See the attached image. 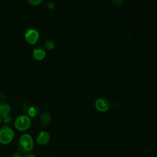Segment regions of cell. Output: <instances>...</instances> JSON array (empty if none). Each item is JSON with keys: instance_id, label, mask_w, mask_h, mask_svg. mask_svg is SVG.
<instances>
[{"instance_id": "cell-1", "label": "cell", "mask_w": 157, "mask_h": 157, "mask_svg": "<svg viewBox=\"0 0 157 157\" xmlns=\"http://www.w3.org/2000/svg\"><path fill=\"white\" fill-rule=\"evenodd\" d=\"M34 147L33 137L29 134H23L18 140V148L23 152L31 151Z\"/></svg>"}, {"instance_id": "cell-2", "label": "cell", "mask_w": 157, "mask_h": 157, "mask_svg": "<svg viewBox=\"0 0 157 157\" xmlns=\"http://www.w3.org/2000/svg\"><path fill=\"white\" fill-rule=\"evenodd\" d=\"M14 137V132L9 126H3L0 129V143L7 145L10 143Z\"/></svg>"}, {"instance_id": "cell-3", "label": "cell", "mask_w": 157, "mask_h": 157, "mask_svg": "<svg viewBox=\"0 0 157 157\" xmlns=\"http://www.w3.org/2000/svg\"><path fill=\"white\" fill-rule=\"evenodd\" d=\"M31 119L26 115H20L17 117L14 122L15 128L21 131L29 129L31 126Z\"/></svg>"}, {"instance_id": "cell-4", "label": "cell", "mask_w": 157, "mask_h": 157, "mask_svg": "<svg viewBox=\"0 0 157 157\" xmlns=\"http://www.w3.org/2000/svg\"><path fill=\"white\" fill-rule=\"evenodd\" d=\"M95 105H96V108L99 111L105 112L109 109V107L110 106V103L108 99L102 98H99L96 100Z\"/></svg>"}, {"instance_id": "cell-5", "label": "cell", "mask_w": 157, "mask_h": 157, "mask_svg": "<svg viewBox=\"0 0 157 157\" xmlns=\"http://www.w3.org/2000/svg\"><path fill=\"white\" fill-rule=\"evenodd\" d=\"M38 38L39 33L36 30L30 29L26 31L25 33V39L28 43L31 44H34L37 42Z\"/></svg>"}, {"instance_id": "cell-6", "label": "cell", "mask_w": 157, "mask_h": 157, "mask_svg": "<svg viewBox=\"0 0 157 157\" xmlns=\"http://www.w3.org/2000/svg\"><path fill=\"white\" fill-rule=\"evenodd\" d=\"M50 140V134L47 131L40 132L36 138V141L40 145H45Z\"/></svg>"}, {"instance_id": "cell-7", "label": "cell", "mask_w": 157, "mask_h": 157, "mask_svg": "<svg viewBox=\"0 0 157 157\" xmlns=\"http://www.w3.org/2000/svg\"><path fill=\"white\" fill-rule=\"evenodd\" d=\"M11 110V108L9 104L5 102H1L0 104V117L4 118L9 115Z\"/></svg>"}, {"instance_id": "cell-8", "label": "cell", "mask_w": 157, "mask_h": 157, "mask_svg": "<svg viewBox=\"0 0 157 157\" xmlns=\"http://www.w3.org/2000/svg\"><path fill=\"white\" fill-rule=\"evenodd\" d=\"M34 57L37 60L42 59L45 56V52L41 48H37L34 50L33 53Z\"/></svg>"}, {"instance_id": "cell-9", "label": "cell", "mask_w": 157, "mask_h": 157, "mask_svg": "<svg viewBox=\"0 0 157 157\" xmlns=\"http://www.w3.org/2000/svg\"><path fill=\"white\" fill-rule=\"evenodd\" d=\"M50 115L48 113H44L40 115V121L42 125H47L50 121Z\"/></svg>"}, {"instance_id": "cell-10", "label": "cell", "mask_w": 157, "mask_h": 157, "mask_svg": "<svg viewBox=\"0 0 157 157\" xmlns=\"http://www.w3.org/2000/svg\"><path fill=\"white\" fill-rule=\"evenodd\" d=\"M39 112V110L36 106H31V107H29V109H28V115L31 117H34L37 116L38 115Z\"/></svg>"}, {"instance_id": "cell-11", "label": "cell", "mask_w": 157, "mask_h": 157, "mask_svg": "<svg viewBox=\"0 0 157 157\" xmlns=\"http://www.w3.org/2000/svg\"><path fill=\"white\" fill-rule=\"evenodd\" d=\"M55 47V44L52 41H50V42H47L46 44H45V47L48 49V50H51V49H53Z\"/></svg>"}, {"instance_id": "cell-12", "label": "cell", "mask_w": 157, "mask_h": 157, "mask_svg": "<svg viewBox=\"0 0 157 157\" xmlns=\"http://www.w3.org/2000/svg\"><path fill=\"white\" fill-rule=\"evenodd\" d=\"M11 121H12V118L9 115H7V116L2 118V122L4 124H8L10 122H11Z\"/></svg>"}, {"instance_id": "cell-13", "label": "cell", "mask_w": 157, "mask_h": 157, "mask_svg": "<svg viewBox=\"0 0 157 157\" xmlns=\"http://www.w3.org/2000/svg\"><path fill=\"white\" fill-rule=\"evenodd\" d=\"M42 0H28V2L29 4L33 6H36L40 4L42 2Z\"/></svg>"}, {"instance_id": "cell-14", "label": "cell", "mask_w": 157, "mask_h": 157, "mask_svg": "<svg viewBox=\"0 0 157 157\" xmlns=\"http://www.w3.org/2000/svg\"><path fill=\"white\" fill-rule=\"evenodd\" d=\"M110 1L115 5H117V6H118V5H120L123 3V0H110Z\"/></svg>"}, {"instance_id": "cell-15", "label": "cell", "mask_w": 157, "mask_h": 157, "mask_svg": "<svg viewBox=\"0 0 157 157\" xmlns=\"http://www.w3.org/2000/svg\"><path fill=\"white\" fill-rule=\"evenodd\" d=\"M12 157H23V155H21V153H20V152H16L12 156Z\"/></svg>"}, {"instance_id": "cell-16", "label": "cell", "mask_w": 157, "mask_h": 157, "mask_svg": "<svg viewBox=\"0 0 157 157\" xmlns=\"http://www.w3.org/2000/svg\"><path fill=\"white\" fill-rule=\"evenodd\" d=\"M23 157H36L35 155H33V154H30V153H29V154H26V155H25Z\"/></svg>"}, {"instance_id": "cell-17", "label": "cell", "mask_w": 157, "mask_h": 157, "mask_svg": "<svg viewBox=\"0 0 157 157\" xmlns=\"http://www.w3.org/2000/svg\"><path fill=\"white\" fill-rule=\"evenodd\" d=\"M48 7H50V9H53L54 7V5L52 3H50L48 5Z\"/></svg>"}, {"instance_id": "cell-18", "label": "cell", "mask_w": 157, "mask_h": 157, "mask_svg": "<svg viewBox=\"0 0 157 157\" xmlns=\"http://www.w3.org/2000/svg\"><path fill=\"white\" fill-rule=\"evenodd\" d=\"M1 120H1V117H0V123H1Z\"/></svg>"}]
</instances>
